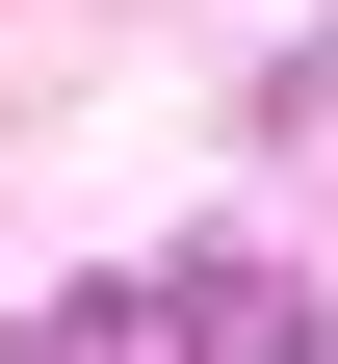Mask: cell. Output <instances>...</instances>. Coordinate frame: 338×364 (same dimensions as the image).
Wrapping results in <instances>:
<instances>
[{
    "mask_svg": "<svg viewBox=\"0 0 338 364\" xmlns=\"http://www.w3.org/2000/svg\"><path fill=\"white\" fill-rule=\"evenodd\" d=\"M130 287H157V364H338V312L286 287L260 235H182V260H130Z\"/></svg>",
    "mask_w": 338,
    "mask_h": 364,
    "instance_id": "obj_1",
    "label": "cell"
},
{
    "mask_svg": "<svg viewBox=\"0 0 338 364\" xmlns=\"http://www.w3.org/2000/svg\"><path fill=\"white\" fill-rule=\"evenodd\" d=\"M0 364H157V287H53V312H0Z\"/></svg>",
    "mask_w": 338,
    "mask_h": 364,
    "instance_id": "obj_2",
    "label": "cell"
},
{
    "mask_svg": "<svg viewBox=\"0 0 338 364\" xmlns=\"http://www.w3.org/2000/svg\"><path fill=\"white\" fill-rule=\"evenodd\" d=\"M338 105V26H286V53H260V130H312Z\"/></svg>",
    "mask_w": 338,
    "mask_h": 364,
    "instance_id": "obj_3",
    "label": "cell"
}]
</instances>
